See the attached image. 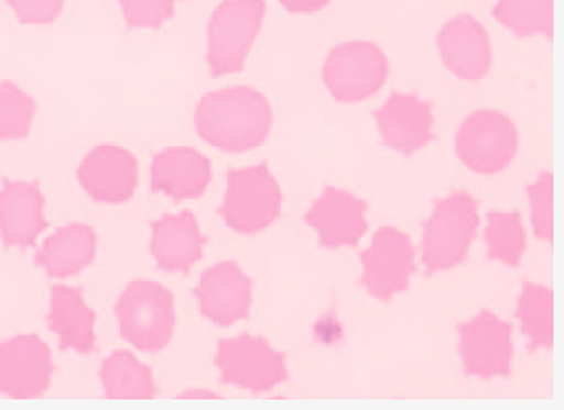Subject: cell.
Segmentation results:
<instances>
[{"label": "cell", "instance_id": "cell-1", "mask_svg": "<svg viewBox=\"0 0 564 410\" xmlns=\"http://www.w3.org/2000/svg\"><path fill=\"white\" fill-rule=\"evenodd\" d=\"M272 124L270 102L263 93L247 86L206 93L194 113L199 137L230 153H243L263 145Z\"/></svg>", "mask_w": 564, "mask_h": 410}, {"label": "cell", "instance_id": "cell-2", "mask_svg": "<svg viewBox=\"0 0 564 410\" xmlns=\"http://www.w3.org/2000/svg\"><path fill=\"white\" fill-rule=\"evenodd\" d=\"M478 204L460 191L436 201L423 225L422 264L426 275L452 270L466 259L478 231Z\"/></svg>", "mask_w": 564, "mask_h": 410}, {"label": "cell", "instance_id": "cell-3", "mask_svg": "<svg viewBox=\"0 0 564 410\" xmlns=\"http://www.w3.org/2000/svg\"><path fill=\"white\" fill-rule=\"evenodd\" d=\"M265 0H224L207 26V64L214 78L243 70L265 18Z\"/></svg>", "mask_w": 564, "mask_h": 410}, {"label": "cell", "instance_id": "cell-4", "mask_svg": "<svg viewBox=\"0 0 564 410\" xmlns=\"http://www.w3.org/2000/svg\"><path fill=\"white\" fill-rule=\"evenodd\" d=\"M120 334L141 352L163 351L176 326L173 296L165 287L151 280H135L117 302Z\"/></svg>", "mask_w": 564, "mask_h": 410}, {"label": "cell", "instance_id": "cell-5", "mask_svg": "<svg viewBox=\"0 0 564 410\" xmlns=\"http://www.w3.org/2000/svg\"><path fill=\"white\" fill-rule=\"evenodd\" d=\"M281 190L265 164L230 173L221 218L231 230L253 234L267 230L281 212Z\"/></svg>", "mask_w": 564, "mask_h": 410}, {"label": "cell", "instance_id": "cell-6", "mask_svg": "<svg viewBox=\"0 0 564 410\" xmlns=\"http://www.w3.org/2000/svg\"><path fill=\"white\" fill-rule=\"evenodd\" d=\"M519 151V131L506 113L479 110L460 125L455 152L468 169L485 176L506 170Z\"/></svg>", "mask_w": 564, "mask_h": 410}, {"label": "cell", "instance_id": "cell-7", "mask_svg": "<svg viewBox=\"0 0 564 410\" xmlns=\"http://www.w3.org/2000/svg\"><path fill=\"white\" fill-rule=\"evenodd\" d=\"M322 77L335 100L359 103L384 87L389 77V59L373 43L340 44L328 53Z\"/></svg>", "mask_w": 564, "mask_h": 410}, {"label": "cell", "instance_id": "cell-8", "mask_svg": "<svg viewBox=\"0 0 564 410\" xmlns=\"http://www.w3.org/2000/svg\"><path fill=\"white\" fill-rule=\"evenodd\" d=\"M215 365L221 381L254 394L271 391L289 376L284 355L253 335L220 341Z\"/></svg>", "mask_w": 564, "mask_h": 410}, {"label": "cell", "instance_id": "cell-9", "mask_svg": "<svg viewBox=\"0 0 564 410\" xmlns=\"http://www.w3.org/2000/svg\"><path fill=\"white\" fill-rule=\"evenodd\" d=\"M412 240L393 226H382L371 245L361 253V284L369 295L381 301L404 292L415 273Z\"/></svg>", "mask_w": 564, "mask_h": 410}, {"label": "cell", "instance_id": "cell-10", "mask_svg": "<svg viewBox=\"0 0 564 410\" xmlns=\"http://www.w3.org/2000/svg\"><path fill=\"white\" fill-rule=\"evenodd\" d=\"M459 352L468 376L492 379L512 374V325L489 311L458 326Z\"/></svg>", "mask_w": 564, "mask_h": 410}, {"label": "cell", "instance_id": "cell-11", "mask_svg": "<svg viewBox=\"0 0 564 410\" xmlns=\"http://www.w3.org/2000/svg\"><path fill=\"white\" fill-rule=\"evenodd\" d=\"M53 368L50 347L37 335H18L0 344V392L7 398H42L51 386Z\"/></svg>", "mask_w": 564, "mask_h": 410}, {"label": "cell", "instance_id": "cell-12", "mask_svg": "<svg viewBox=\"0 0 564 410\" xmlns=\"http://www.w3.org/2000/svg\"><path fill=\"white\" fill-rule=\"evenodd\" d=\"M436 45L443 64L455 77L476 82L491 71V38L485 26L469 13H459L443 25Z\"/></svg>", "mask_w": 564, "mask_h": 410}, {"label": "cell", "instance_id": "cell-13", "mask_svg": "<svg viewBox=\"0 0 564 410\" xmlns=\"http://www.w3.org/2000/svg\"><path fill=\"white\" fill-rule=\"evenodd\" d=\"M78 179L94 200L109 204L124 203L137 190L138 160L123 147L100 145L87 154L80 164Z\"/></svg>", "mask_w": 564, "mask_h": 410}, {"label": "cell", "instance_id": "cell-14", "mask_svg": "<svg viewBox=\"0 0 564 410\" xmlns=\"http://www.w3.org/2000/svg\"><path fill=\"white\" fill-rule=\"evenodd\" d=\"M375 119L384 144L405 157L426 147L433 138L432 103L415 93L393 92L375 111Z\"/></svg>", "mask_w": 564, "mask_h": 410}, {"label": "cell", "instance_id": "cell-15", "mask_svg": "<svg viewBox=\"0 0 564 410\" xmlns=\"http://www.w3.org/2000/svg\"><path fill=\"white\" fill-rule=\"evenodd\" d=\"M194 295L205 318L214 324L230 326L250 312L252 284L234 262H221L203 274Z\"/></svg>", "mask_w": 564, "mask_h": 410}, {"label": "cell", "instance_id": "cell-16", "mask_svg": "<svg viewBox=\"0 0 564 410\" xmlns=\"http://www.w3.org/2000/svg\"><path fill=\"white\" fill-rule=\"evenodd\" d=\"M368 204L355 195L327 187L306 214V223L318 234L322 246H355L368 230Z\"/></svg>", "mask_w": 564, "mask_h": 410}, {"label": "cell", "instance_id": "cell-17", "mask_svg": "<svg viewBox=\"0 0 564 410\" xmlns=\"http://www.w3.org/2000/svg\"><path fill=\"white\" fill-rule=\"evenodd\" d=\"M45 199L37 181L3 180L0 190V234L7 247L35 245L48 223L44 214Z\"/></svg>", "mask_w": 564, "mask_h": 410}, {"label": "cell", "instance_id": "cell-18", "mask_svg": "<svg viewBox=\"0 0 564 410\" xmlns=\"http://www.w3.org/2000/svg\"><path fill=\"white\" fill-rule=\"evenodd\" d=\"M212 179V165L191 147H171L154 157L151 181L154 191L174 200L203 197Z\"/></svg>", "mask_w": 564, "mask_h": 410}, {"label": "cell", "instance_id": "cell-19", "mask_svg": "<svg viewBox=\"0 0 564 410\" xmlns=\"http://www.w3.org/2000/svg\"><path fill=\"white\" fill-rule=\"evenodd\" d=\"M205 239L191 212L164 214L152 228L151 252L160 268L187 273L203 258Z\"/></svg>", "mask_w": 564, "mask_h": 410}, {"label": "cell", "instance_id": "cell-20", "mask_svg": "<svg viewBox=\"0 0 564 410\" xmlns=\"http://www.w3.org/2000/svg\"><path fill=\"white\" fill-rule=\"evenodd\" d=\"M96 313L86 304L83 290L68 286L52 288L48 326L63 351L89 355L96 351Z\"/></svg>", "mask_w": 564, "mask_h": 410}, {"label": "cell", "instance_id": "cell-21", "mask_svg": "<svg viewBox=\"0 0 564 410\" xmlns=\"http://www.w3.org/2000/svg\"><path fill=\"white\" fill-rule=\"evenodd\" d=\"M97 254V234L85 224L58 228L44 241L35 264L52 278H69L93 264Z\"/></svg>", "mask_w": 564, "mask_h": 410}, {"label": "cell", "instance_id": "cell-22", "mask_svg": "<svg viewBox=\"0 0 564 410\" xmlns=\"http://www.w3.org/2000/svg\"><path fill=\"white\" fill-rule=\"evenodd\" d=\"M99 375L109 400L148 401L156 396L158 388L151 368L129 352L111 354L100 367Z\"/></svg>", "mask_w": 564, "mask_h": 410}, {"label": "cell", "instance_id": "cell-23", "mask_svg": "<svg viewBox=\"0 0 564 410\" xmlns=\"http://www.w3.org/2000/svg\"><path fill=\"white\" fill-rule=\"evenodd\" d=\"M517 319L529 339L530 351L554 345V292L552 288L525 281L517 304Z\"/></svg>", "mask_w": 564, "mask_h": 410}, {"label": "cell", "instance_id": "cell-24", "mask_svg": "<svg viewBox=\"0 0 564 410\" xmlns=\"http://www.w3.org/2000/svg\"><path fill=\"white\" fill-rule=\"evenodd\" d=\"M492 13L517 37L542 35L553 43L554 0H497Z\"/></svg>", "mask_w": 564, "mask_h": 410}, {"label": "cell", "instance_id": "cell-25", "mask_svg": "<svg viewBox=\"0 0 564 410\" xmlns=\"http://www.w3.org/2000/svg\"><path fill=\"white\" fill-rule=\"evenodd\" d=\"M488 258L517 267L527 251V232L519 212L494 211L487 214Z\"/></svg>", "mask_w": 564, "mask_h": 410}, {"label": "cell", "instance_id": "cell-26", "mask_svg": "<svg viewBox=\"0 0 564 410\" xmlns=\"http://www.w3.org/2000/svg\"><path fill=\"white\" fill-rule=\"evenodd\" d=\"M36 103L29 93L10 80L0 82V140H20L29 136Z\"/></svg>", "mask_w": 564, "mask_h": 410}, {"label": "cell", "instance_id": "cell-27", "mask_svg": "<svg viewBox=\"0 0 564 410\" xmlns=\"http://www.w3.org/2000/svg\"><path fill=\"white\" fill-rule=\"evenodd\" d=\"M532 225L536 237L554 241V177L552 173L541 171L535 184L528 188Z\"/></svg>", "mask_w": 564, "mask_h": 410}, {"label": "cell", "instance_id": "cell-28", "mask_svg": "<svg viewBox=\"0 0 564 410\" xmlns=\"http://www.w3.org/2000/svg\"><path fill=\"white\" fill-rule=\"evenodd\" d=\"M129 29L159 30L174 15L177 0H119Z\"/></svg>", "mask_w": 564, "mask_h": 410}, {"label": "cell", "instance_id": "cell-29", "mask_svg": "<svg viewBox=\"0 0 564 410\" xmlns=\"http://www.w3.org/2000/svg\"><path fill=\"white\" fill-rule=\"evenodd\" d=\"M23 24H48L63 11L65 0H6Z\"/></svg>", "mask_w": 564, "mask_h": 410}, {"label": "cell", "instance_id": "cell-30", "mask_svg": "<svg viewBox=\"0 0 564 410\" xmlns=\"http://www.w3.org/2000/svg\"><path fill=\"white\" fill-rule=\"evenodd\" d=\"M280 3L292 13H314L324 10L330 0H280Z\"/></svg>", "mask_w": 564, "mask_h": 410}, {"label": "cell", "instance_id": "cell-31", "mask_svg": "<svg viewBox=\"0 0 564 410\" xmlns=\"http://www.w3.org/2000/svg\"><path fill=\"white\" fill-rule=\"evenodd\" d=\"M181 400H218L219 396L209 391V389H189L183 394Z\"/></svg>", "mask_w": 564, "mask_h": 410}]
</instances>
